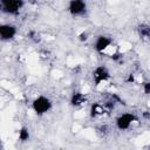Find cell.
<instances>
[{
	"label": "cell",
	"mask_w": 150,
	"mask_h": 150,
	"mask_svg": "<svg viewBox=\"0 0 150 150\" xmlns=\"http://www.w3.org/2000/svg\"><path fill=\"white\" fill-rule=\"evenodd\" d=\"M18 34V28L13 23H8V22H4L0 23V40L8 42L15 39Z\"/></svg>",
	"instance_id": "obj_7"
},
{
	"label": "cell",
	"mask_w": 150,
	"mask_h": 150,
	"mask_svg": "<svg viewBox=\"0 0 150 150\" xmlns=\"http://www.w3.org/2000/svg\"><path fill=\"white\" fill-rule=\"evenodd\" d=\"M27 36H28L30 40H33V41H35V42H36V41H39V39H36V36H40V35H39L35 30H30V32L27 34Z\"/></svg>",
	"instance_id": "obj_14"
},
{
	"label": "cell",
	"mask_w": 150,
	"mask_h": 150,
	"mask_svg": "<svg viewBox=\"0 0 150 150\" xmlns=\"http://www.w3.org/2000/svg\"><path fill=\"white\" fill-rule=\"evenodd\" d=\"M77 40H79L80 42H86V41H88V40H89V33H88L87 30H83V32L79 33V34H77Z\"/></svg>",
	"instance_id": "obj_12"
},
{
	"label": "cell",
	"mask_w": 150,
	"mask_h": 150,
	"mask_svg": "<svg viewBox=\"0 0 150 150\" xmlns=\"http://www.w3.org/2000/svg\"><path fill=\"white\" fill-rule=\"evenodd\" d=\"M137 34L142 40H148L150 36V27L148 23H141L137 26Z\"/></svg>",
	"instance_id": "obj_10"
},
{
	"label": "cell",
	"mask_w": 150,
	"mask_h": 150,
	"mask_svg": "<svg viewBox=\"0 0 150 150\" xmlns=\"http://www.w3.org/2000/svg\"><path fill=\"white\" fill-rule=\"evenodd\" d=\"M30 108L36 116H45L53 109V101L47 95H38L33 98Z\"/></svg>",
	"instance_id": "obj_1"
},
{
	"label": "cell",
	"mask_w": 150,
	"mask_h": 150,
	"mask_svg": "<svg viewBox=\"0 0 150 150\" xmlns=\"http://www.w3.org/2000/svg\"><path fill=\"white\" fill-rule=\"evenodd\" d=\"M103 112H104V108H103L102 104H100V103L91 104V107H90V116L93 118H96V117L102 116Z\"/></svg>",
	"instance_id": "obj_11"
},
{
	"label": "cell",
	"mask_w": 150,
	"mask_h": 150,
	"mask_svg": "<svg viewBox=\"0 0 150 150\" xmlns=\"http://www.w3.org/2000/svg\"><path fill=\"white\" fill-rule=\"evenodd\" d=\"M67 12L73 18L83 16L88 12L87 0H69L67 5Z\"/></svg>",
	"instance_id": "obj_4"
},
{
	"label": "cell",
	"mask_w": 150,
	"mask_h": 150,
	"mask_svg": "<svg viewBox=\"0 0 150 150\" xmlns=\"http://www.w3.org/2000/svg\"><path fill=\"white\" fill-rule=\"evenodd\" d=\"M112 46V39L109 36V35H105V34H100L95 38L94 40V43H93V47H94V50L97 53V54H103L105 53L110 47Z\"/></svg>",
	"instance_id": "obj_6"
},
{
	"label": "cell",
	"mask_w": 150,
	"mask_h": 150,
	"mask_svg": "<svg viewBox=\"0 0 150 150\" xmlns=\"http://www.w3.org/2000/svg\"><path fill=\"white\" fill-rule=\"evenodd\" d=\"M110 76H111L110 70L103 64L96 66L91 71V80H93L94 86H96V87L101 86L102 83L108 82L110 80Z\"/></svg>",
	"instance_id": "obj_5"
},
{
	"label": "cell",
	"mask_w": 150,
	"mask_h": 150,
	"mask_svg": "<svg viewBox=\"0 0 150 150\" xmlns=\"http://www.w3.org/2000/svg\"><path fill=\"white\" fill-rule=\"evenodd\" d=\"M142 90H143V93H144V95H149L150 94V82L149 81H144V82H142Z\"/></svg>",
	"instance_id": "obj_13"
},
{
	"label": "cell",
	"mask_w": 150,
	"mask_h": 150,
	"mask_svg": "<svg viewBox=\"0 0 150 150\" xmlns=\"http://www.w3.org/2000/svg\"><path fill=\"white\" fill-rule=\"evenodd\" d=\"M18 139L21 143H26L30 139V130L28 127H26V125L20 127V129L18 130Z\"/></svg>",
	"instance_id": "obj_9"
},
{
	"label": "cell",
	"mask_w": 150,
	"mask_h": 150,
	"mask_svg": "<svg viewBox=\"0 0 150 150\" xmlns=\"http://www.w3.org/2000/svg\"><path fill=\"white\" fill-rule=\"evenodd\" d=\"M23 6V0H0V12L7 15H18Z\"/></svg>",
	"instance_id": "obj_2"
},
{
	"label": "cell",
	"mask_w": 150,
	"mask_h": 150,
	"mask_svg": "<svg viewBox=\"0 0 150 150\" xmlns=\"http://www.w3.org/2000/svg\"><path fill=\"white\" fill-rule=\"evenodd\" d=\"M137 121V116L134 114V112H130V111H125V112H122L120 114L116 120H115V125H116V129L120 130V131H125V130H129L131 128V125Z\"/></svg>",
	"instance_id": "obj_3"
},
{
	"label": "cell",
	"mask_w": 150,
	"mask_h": 150,
	"mask_svg": "<svg viewBox=\"0 0 150 150\" xmlns=\"http://www.w3.org/2000/svg\"><path fill=\"white\" fill-rule=\"evenodd\" d=\"M87 101H88V98H87L86 94H83L81 90L73 91L69 97V104L73 108H81L87 103Z\"/></svg>",
	"instance_id": "obj_8"
}]
</instances>
